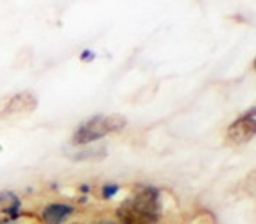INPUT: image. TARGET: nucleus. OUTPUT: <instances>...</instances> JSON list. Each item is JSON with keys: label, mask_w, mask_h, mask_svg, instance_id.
Returning a JSON list of instances; mask_svg holds the SVG:
<instances>
[{"label": "nucleus", "mask_w": 256, "mask_h": 224, "mask_svg": "<svg viewBox=\"0 0 256 224\" xmlns=\"http://www.w3.org/2000/svg\"><path fill=\"white\" fill-rule=\"evenodd\" d=\"M158 212V194L152 188H144L116 210V217L120 224H154Z\"/></svg>", "instance_id": "obj_1"}, {"label": "nucleus", "mask_w": 256, "mask_h": 224, "mask_svg": "<svg viewBox=\"0 0 256 224\" xmlns=\"http://www.w3.org/2000/svg\"><path fill=\"white\" fill-rule=\"evenodd\" d=\"M126 124L128 120L122 115H95L77 128L72 136V144L86 146V144L97 142L100 138L122 131Z\"/></svg>", "instance_id": "obj_2"}, {"label": "nucleus", "mask_w": 256, "mask_h": 224, "mask_svg": "<svg viewBox=\"0 0 256 224\" xmlns=\"http://www.w3.org/2000/svg\"><path fill=\"white\" fill-rule=\"evenodd\" d=\"M256 133V115L254 108H251L249 112H246L242 116H238L233 124L228 128L226 138L228 142L233 146H244V144L251 142Z\"/></svg>", "instance_id": "obj_3"}, {"label": "nucleus", "mask_w": 256, "mask_h": 224, "mask_svg": "<svg viewBox=\"0 0 256 224\" xmlns=\"http://www.w3.org/2000/svg\"><path fill=\"white\" fill-rule=\"evenodd\" d=\"M36 108V97L30 94H18L9 100L6 106V115H18V113H29Z\"/></svg>", "instance_id": "obj_4"}, {"label": "nucleus", "mask_w": 256, "mask_h": 224, "mask_svg": "<svg viewBox=\"0 0 256 224\" xmlns=\"http://www.w3.org/2000/svg\"><path fill=\"white\" fill-rule=\"evenodd\" d=\"M70 214H72V208L66 204H48L43 210V220L45 224H63Z\"/></svg>", "instance_id": "obj_5"}, {"label": "nucleus", "mask_w": 256, "mask_h": 224, "mask_svg": "<svg viewBox=\"0 0 256 224\" xmlns=\"http://www.w3.org/2000/svg\"><path fill=\"white\" fill-rule=\"evenodd\" d=\"M97 224H120V222H111V220H102V222H97Z\"/></svg>", "instance_id": "obj_6"}]
</instances>
